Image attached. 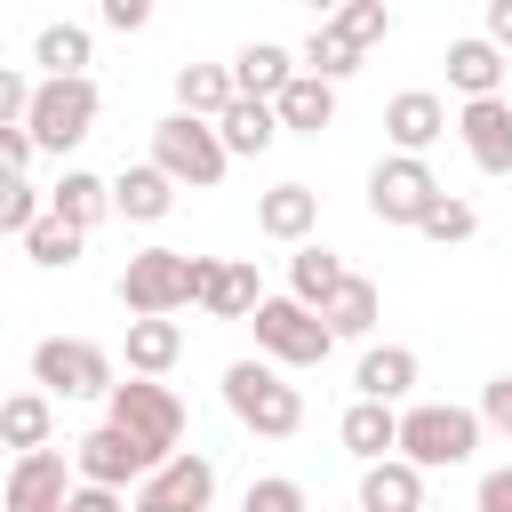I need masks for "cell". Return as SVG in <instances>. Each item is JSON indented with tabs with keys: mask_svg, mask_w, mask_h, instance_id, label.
<instances>
[{
	"mask_svg": "<svg viewBox=\"0 0 512 512\" xmlns=\"http://www.w3.org/2000/svg\"><path fill=\"white\" fill-rule=\"evenodd\" d=\"M200 280H208V256H184V248H136L120 264V304L136 320H168L184 304H200Z\"/></svg>",
	"mask_w": 512,
	"mask_h": 512,
	"instance_id": "cell-1",
	"label": "cell"
},
{
	"mask_svg": "<svg viewBox=\"0 0 512 512\" xmlns=\"http://www.w3.org/2000/svg\"><path fill=\"white\" fill-rule=\"evenodd\" d=\"M224 408H232L248 432H264V440H288V432L304 424V392H296L272 360H232V368H224Z\"/></svg>",
	"mask_w": 512,
	"mask_h": 512,
	"instance_id": "cell-2",
	"label": "cell"
},
{
	"mask_svg": "<svg viewBox=\"0 0 512 512\" xmlns=\"http://www.w3.org/2000/svg\"><path fill=\"white\" fill-rule=\"evenodd\" d=\"M152 168H160L168 184H192V192H208V184H224V168H232V152H224V136H216V120H192V112H168V120L152 128Z\"/></svg>",
	"mask_w": 512,
	"mask_h": 512,
	"instance_id": "cell-3",
	"label": "cell"
},
{
	"mask_svg": "<svg viewBox=\"0 0 512 512\" xmlns=\"http://www.w3.org/2000/svg\"><path fill=\"white\" fill-rule=\"evenodd\" d=\"M480 448V416L472 408H448V400H416L400 416V464L416 472H440V464H464Z\"/></svg>",
	"mask_w": 512,
	"mask_h": 512,
	"instance_id": "cell-4",
	"label": "cell"
},
{
	"mask_svg": "<svg viewBox=\"0 0 512 512\" xmlns=\"http://www.w3.org/2000/svg\"><path fill=\"white\" fill-rule=\"evenodd\" d=\"M328 320L312 312V304H296V296H264L256 304V352L272 360V368H320L328 360Z\"/></svg>",
	"mask_w": 512,
	"mask_h": 512,
	"instance_id": "cell-5",
	"label": "cell"
},
{
	"mask_svg": "<svg viewBox=\"0 0 512 512\" xmlns=\"http://www.w3.org/2000/svg\"><path fill=\"white\" fill-rule=\"evenodd\" d=\"M32 384L48 400H112V360L88 336H48L32 344Z\"/></svg>",
	"mask_w": 512,
	"mask_h": 512,
	"instance_id": "cell-6",
	"label": "cell"
},
{
	"mask_svg": "<svg viewBox=\"0 0 512 512\" xmlns=\"http://www.w3.org/2000/svg\"><path fill=\"white\" fill-rule=\"evenodd\" d=\"M104 424H120L128 440H144V448L176 456V440H184V400H176L168 384H152V376H128V384H112Z\"/></svg>",
	"mask_w": 512,
	"mask_h": 512,
	"instance_id": "cell-7",
	"label": "cell"
},
{
	"mask_svg": "<svg viewBox=\"0 0 512 512\" xmlns=\"http://www.w3.org/2000/svg\"><path fill=\"white\" fill-rule=\"evenodd\" d=\"M88 128H96V80H40V88H32L24 136H32L40 152H72Z\"/></svg>",
	"mask_w": 512,
	"mask_h": 512,
	"instance_id": "cell-8",
	"label": "cell"
},
{
	"mask_svg": "<svg viewBox=\"0 0 512 512\" xmlns=\"http://www.w3.org/2000/svg\"><path fill=\"white\" fill-rule=\"evenodd\" d=\"M440 200H448L440 176H432L424 160H408V152H392V160L368 168V216H376V224H424Z\"/></svg>",
	"mask_w": 512,
	"mask_h": 512,
	"instance_id": "cell-9",
	"label": "cell"
},
{
	"mask_svg": "<svg viewBox=\"0 0 512 512\" xmlns=\"http://www.w3.org/2000/svg\"><path fill=\"white\" fill-rule=\"evenodd\" d=\"M160 464H168V456H160V448H144V440H128L120 424H96L88 440H72V472H80L88 488H128V480L144 488Z\"/></svg>",
	"mask_w": 512,
	"mask_h": 512,
	"instance_id": "cell-10",
	"label": "cell"
},
{
	"mask_svg": "<svg viewBox=\"0 0 512 512\" xmlns=\"http://www.w3.org/2000/svg\"><path fill=\"white\" fill-rule=\"evenodd\" d=\"M208 496H216V464L192 456V448H176V456L136 488V512H208Z\"/></svg>",
	"mask_w": 512,
	"mask_h": 512,
	"instance_id": "cell-11",
	"label": "cell"
},
{
	"mask_svg": "<svg viewBox=\"0 0 512 512\" xmlns=\"http://www.w3.org/2000/svg\"><path fill=\"white\" fill-rule=\"evenodd\" d=\"M72 488H80L72 464H64L56 448H40V456H16V472H8V488H0V512H64Z\"/></svg>",
	"mask_w": 512,
	"mask_h": 512,
	"instance_id": "cell-12",
	"label": "cell"
},
{
	"mask_svg": "<svg viewBox=\"0 0 512 512\" xmlns=\"http://www.w3.org/2000/svg\"><path fill=\"white\" fill-rule=\"evenodd\" d=\"M456 136H464V152H472L480 176H512V104H504V96L464 104V112H456Z\"/></svg>",
	"mask_w": 512,
	"mask_h": 512,
	"instance_id": "cell-13",
	"label": "cell"
},
{
	"mask_svg": "<svg viewBox=\"0 0 512 512\" xmlns=\"http://www.w3.org/2000/svg\"><path fill=\"white\" fill-rule=\"evenodd\" d=\"M384 136H392L408 160H424V144L448 136V104H440L432 88H400V96L384 104Z\"/></svg>",
	"mask_w": 512,
	"mask_h": 512,
	"instance_id": "cell-14",
	"label": "cell"
},
{
	"mask_svg": "<svg viewBox=\"0 0 512 512\" xmlns=\"http://www.w3.org/2000/svg\"><path fill=\"white\" fill-rule=\"evenodd\" d=\"M264 288H256V264L248 256H208V280H200V312L208 320H256Z\"/></svg>",
	"mask_w": 512,
	"mask_h": 512,
	"instance_id": "cell-15",
	"label": "cell"
},
{
	"mask_svg": "<svg viewBox=\"0 0 512 512\" xmlns=\"http://www.w3.org/2000/svg\"><path fill=\"white\" fill-rule=\"evenodd\" d=\"M312 224H320V192L312 184H272L264 200H256V232L264 240H312Z\"/></svg>",
	"mask_w": 512,
	"mask_h": 512,
	"instance_id": "cell-16",
	"label": "cell"
},
{
	"mask_svg": "<svg viewBox=\"0 0 512 512\" xmlns=\"http://www.w3.org/2000/svg\"><path fill=\"white\" fill-rule=\"evenodd\" d=\"M336 432H344V448H352L360 464H384V456H400V416H392L384 400H352Z\"/></svg>",
	"mask_w": 512,
	"mask_h": 512,
	"instance_id": "cell-17",
	"label": "cell"
},
{
	"mask_svg": "<svg viewBox=\"0 0 512 512\" xmlns=\"http://www.w3.org/2000/svg\"><path fill=\"white\" fill-rule=\"evenodd\" d=\"M360 512H424V472L400 464V456L368 464L360 472Z\"/></svg>",
	"mask_w": 512,
	"mask_h": 512,
	"instance_id": "cell-18",
	"label": "cell"
},
{
	"mask_svg": "<svg viewBox=\"0 0 512 512\" xmlns=\"http://www.w3.org/2000/svg\"><path fill=\"white\" fill-rule=\"evenodd\" d=\"M288 80H296V64H288V48H272V40H248V48L232 56V88H240L248 104H272Z\"/></svg>",
	"mask_w": 512,
	"mask_h": 512,
	"instance_id": "cell-19",
	"label": "cell"
},
{
	"mask_svg": "<svg viewBox=\"0 0 512 512\" xmlns=\"http://www.w3.org/2000/svg\"><path fill=\"white\" fill-rule=\"evenodd\" d=\"M48 216H64L72 232H96V224L112 216V184L88 176V168H64V184L48 192Z\"/></svg>",
	"mask_w": 512,
	"mask_h": 512,
	"instance_id": "cell-20",
	"label": "cell"
},
{
	"mask_svg": "<svg viewBox=\"0 0 512 512\" xmlns=\"http://www.w3.org/2000/svg\"><path fill=\"white\" fill-rule=\"evenodd\" d=\"M168 208H176V184H168V176H160L152 160H144V168H120V176H112V216H136V224H160Z\"/></svg>",
	"mask_w": 512,
	"mask_h": 512,
	"instance_id": "cell-21",
	"label": "cell"
},
{
	"mask_svg": "<svg viewBox=\"0 0 512 512\" xmlns=\"http://www.w3.org/2000/svg\"><path fill=\"white\" fill-rule=\"evenodd\" d=\"M352 384H360V400H384L392 408V400L416 392V352L408 344H376V352H360V376Z\"/></svg>",
	"mask_w": 512,
	"mask_h": 512,
	"instance_id": "cell-22",
	"label": "cell"
},
{
	"mask_svg": "<svg viewBox=\"0 0 512 512\" xmlns=\"http://www.w3.org/2000/svg\"><path fill=\"white\" fill-rule=\"evenodd\" d=\"M48 432H56V400H48V392H8V400H0V448L40 456Z\"/></svg>",
	"mask_w": 512,
	"mask_h": 512,
	"instance_id": "cell-23",
	"label": "cell"
},
{
	"mask_svg": "<svg viewBox=\"0 0 512 512\" xmlns=\"http://www.w3.org/2000/svg\"><path fill=\"white\" fill-rule=\"evenodd\" d=\"M448 80L464 88V104L496 96V80H504V48H488V32H472V40H448Z\"/></svg>",
	"mask_w": 512,
	"mask_h": 512,
	"instance_id": "cell-24",
	"label": "cell"
},
{
	"mask_svg": "<svg viewBox=\"0 0 512 512\" xmlns=\"http://www.w3.org/2000/svg\"><path fill=\"white\" fill-rule=\"evenodd\" d=\"M232 64H184L176 72V112H192V120H224L232 112Z\"/></svg>",
	"mask_w": 512,
	"mask_h": 512,
	"instance_id": "cell-25",
	"label": "cell"
},
{
	"mask_svg": "<svg viewBox=\"0 0 512 512\" xmlns=\"http://www.w3.org/2000/svg\"><path fill=\"white\" fill-rule=\"evenodd\" d=\"M272 112H280V128H296V136H320V128L336 120V88H328V80H312V72H296V80L272 96Z\"/></svg>",
	"mask_w": 512,
	"mask_h": 512,
	"instance_id": "cell-26",
	"label": "cell"
},
{
	"mask_svg": "<svg viewBox=\"0 0 512 512\" xmlns=\"http://www.w3.org/2000/svg\"><path fill=\"white\" fill-rule=\"evenodd\" d=\"M336 288H344V256H336V248H320V240H304V248L288 256V296L320 312Z\"/></svg>",
	"mask_w": 512,
	"mask_h": 512,
	"instance_id": "cell-27",
	"label": "cell"
},
{
	"mask_svg": "<svg viewBox=\"0 0 512 512\" xmlns=\"http://www.w3.org/2000/svg\"><path fill=\"white\" fill-rule=\"evenodd\" d=\"M32 64L48 80H88V24H40L32 32Z\"/></svg>",
	"mask_w": 512,
	"mask_h": 512,
	"instance_id": "cell-28",
	"label": "cell"
},
{
	"mask_svg": "<svg viewBox=\"0 0 512 512\" xmlns=\"http://www.w3.org/2000/svg\"><path fill=\"white\" fill-rule=\"evenodd\" d=\"M216 136H224V152H232V160H256V152H272V136H280V112H272V104H248V96H232V112L216 120Z\"/></svg>",
	"mask_w": 512,
	"mask_h": 512,
	"instance_id": "cell-29",
	"label": "cell"
},
{
	"mask_svg": "<svg viewBox=\"0 0 512 512\" xmlns=\"http://www.w3.org/2000/svg\"><path fill=\"white\" fill-rule=\"evenodd\" d=\"M176 352H184V328H176V320H128V368H136V376L160 384V376L176 368Z\"/></svg>",
	"mask_w": 512,
	"mask_h": 512,
	"instance_id": "cell-30",
	"label": "cell"
},
{
	"mask_svg": "<svg viewBox=\"0 0 512 512\" xmlns=\"http://www.w3.org/2000/svg\"><path fill=\"white\" fill-rule=\"evenodd\" d=\"M320 320H328V336H368V328H376V280L344 272V288L320 304Z\"/></svg>",
	"mask_w": 512,
	"mask_h": 512,
	"instance_id": "cell-31",
	"label": "cell"
},
{
	"mask_svg": "<svg viewBox=\"0 0 512 512\" xmlns=\"http://www.w3.org/2000/svg\"><path fill=\"white\" fill-rule=\"evenodd\" d=\"M80 240H88V232H72L64 216H40V224L24 232V256H32L40 272H64V264H80Z\"/></svg>",
	"mask_w": 512,
	"mask_h": 512,
	"instance_id": "cell-32",
	"label": "cell"
},
{
	"mask_svg": "<svg viewBox=\"0 0 512 512\" xmlns=\"http://www.w3.org/2000/svg\"><path fill=\"white\" fill-rule=\"evenodd\" d=\"M304 72H312V80H328V88H336V80H344V72H360V48H352V40H344V32H336V24H320V32H312V40H304Z\"/></svg>",
	"mask_w": 512,
	"mask_h": 512,
	"instance_id": "cell-33",
	"label": "cell"
},
{
	"mask_svg": "<svg viewBox=\"0 0 512 512\" xmlns=\"http://www.w3.org/2000/svg\"><path fill=\"white\" fill-rule=\"evenodd\" d=\"M40 216H48V200H40V192H32L24 176H8V184H0V240H8V232L24 240V232H32Z\"/></svg>",
	"mask_w": 512,
	"mask_h": 512,
	"instance_id": "cell-34",
	"label": "cell"
},
{
	"mask_svg": "<svg viewBox=\"0 0 512 512\" xmlns=\"http://www.w3.org/2000/svg\"><path fill=\"white\" fill-rule=\"evenodd\" d=\"M328 24H336V32L352 40V48H368V40H384V32H392V16H384V0H352V8H336Z\"/></svg>",
	"mask_w": 512,
	"mask_h": 512,
	"instance_id": "cell-35",
	"label": "cell"
},
{
	"mask_svg": "<svg viewBox=\"0 0 512 512\" xmlns=\"http://www.w3.org/2000/svg\"><path fill=\"white\" fill-rule=\"evenodd\" d=\"M240 512H304V488H296L288 472H264V480H248Z\"/></svg>",
	"mask_w": 512,
	"mask_h": 512,
	"instance_id": "cell-36",
	"label": "cell"
},
{
	"mask_svg": "<svg viewBox=\"0 0 512 512\" xmlns=\"http://www.w3.org/2000/svg\"><path fill=\"white\" fill-rule=\"evenodd\" d=\"M416 232L448 248V240H472V232H480V216H472V200H440V208H432V216H424Z\"/></svg>",
	"mask_w": 512,
	"mask_h": 512,
	"instance_id": "cell-37",
	"label": "cell"
},
{
	"mask_svg": "<svg viewBox=\"0 0 512 512\" xmlns=\"http://www.w3.org/2000/svg\"><path fill=\"white\" fill-rule=\"evenodd\" d=\"M32 88H40V80H24L16 64H0V128H24V112H32Z\"/></svg>",
	"mask_w": 512,
	"mask_h": 512,
	"instance_id": "cell-38",
	"label": "cell"
},
{
	"mask_svg": "<svg viewBox=\"0 0 512 512\" xmlns=\"http://www.w3.org/2000/svg\"><path fill=\"white\" fill-rule=\"evenodd\" d=\"M480 416H488L496 432H512V376H488V384H480Z\"/></svg>",
	"mask_w": 512,
	"mask_h": 512,
	"instance_id": "cell-39",
	"label": "cell"
},
{
	"mask_svg": "<svg viewBox=\"0 0 512 512\" xmlns=\"http://www.w3.org/2000/svg\"><path fill=\"white\" fill-rule=\"evenodd\" d=\"M32 152H40V144H32L24 128H0V176H24V168H32Z\"/></svg>",
	"mask_w": 512,
	"mask_h": 512,
	"instance_id": "cell-40",
	"label": "cell"
},
{
	"mask_svg": "<svg viewBox=\"0 0 512 512\" xmlns=\"http://www.w3.org/2000/svg\"><path fill=\"white\" fill-rule=\"evenodd\" d=\"M472 512H512V464L480 480V496H472Z\"/></svg>",
	"mask_w": 512,
	"mask_h": 512,
	"instance_id": "cell-41",
	"label": "cell"
},
{
	"mask_svg": "<svg viewBox=\"0 0 512 512\" xmlns=\"http://www.w3.org/2000/svg\"><path fill=\"white\" fill-rule=\"evenodd\" d=\"M64 512H120V488H88V480H80V488L64 496Z\"/></svg>",
	"mask_w": 512,
	"mask_h": 512,
	"instance_id": "cell-42",
	"label": "cell"
},
{
	"mask_svg": "<svg viewBox=\"0 0 512 512\" xmlns=\"http://www.w3.org/2000/svg\"><path fill=\"white\" fill-rule=\"evenodd\" d=\"M104 24L112 32H136V24H152V8L144 0H104Z\"/></svg>",
	"mask_w": 512,
	"mask_h": 512,
	"instance_id": "cell-43",
	"label": "cell"
},
{
	"mask_svg": "<svg viewBox=\"0 0 512 512\" xmlns=\"http://www.w3.org/2000/svg\"><path fill=\"white\" fill-rule=\"evenodd\" d=\"M488 48H512V0H488Z\"/></svg>",
	"mask_w": 512,
	"mask_h": 512,
	"instance_id": "cell-44",
	"label": "cell"
},
{
	"mask_svg": "<svg viewBox=\"0 0 512 512\" xmlns=\"http://www.w3.org/2000/svg\"><path fill=\"white\" fill-rule=\"evenodd\" d=\"M0 184H8V176H0Z\"/></svg>",
	"mask_w": 512,
	"mask_h": 512,
	"instance_id": "cell-45",
	"label": "cell"
}]
</instances>
